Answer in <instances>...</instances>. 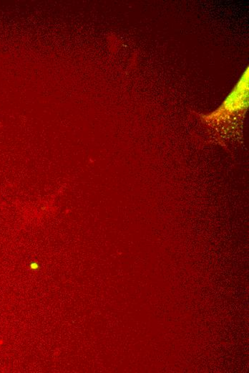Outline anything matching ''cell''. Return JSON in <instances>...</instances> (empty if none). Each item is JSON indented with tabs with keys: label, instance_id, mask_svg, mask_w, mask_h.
Instances as JSON below:
<instances>
[{
	"label": "cell",
	"instance_id": "obj_1",
	"mask_svg": "<svg viewBox=\"0 0 249 373\" xmlns=\"http://www.w3.org/2000/svg\"><path fill=\"white\" fill-rule=\"evenodd\" d=\"M248 69L237 83L234 89L228 95L222 105L211 114H207L204 119L207 122H218L226 119L231 114L243 112L248 106Z\"/></svg>",
	"mask_w": 249,
	"mask_h": 373
},
{
	"label": "cell",
	"instance_id": "obj_2",
	"mask_svg": "<svg viewBox=\"0 0 249 373\" xmlns=\"http://www.w3.org/2000/svg\"><path fill=\"white\" fill-rule=\"evenodd\" d=\"M38 268V265H37L36 263H32L31 265V269H36Z\"/></svg>",
	"mask_w": 249,
	"mask_h": 373
}]
</instances>
